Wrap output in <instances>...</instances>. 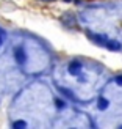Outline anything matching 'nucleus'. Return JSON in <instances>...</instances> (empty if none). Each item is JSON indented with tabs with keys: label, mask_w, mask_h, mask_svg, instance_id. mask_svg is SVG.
<instances>
[{
	"label": "nucleus",
	"mask_w": 122,
	"mask_h": 129,
	"mask_svg": "<svg viewBox=\"0 0 122 129\" xmlns=\"http://www.w3.org/2000/svg\"><path fill=\"white\" fill-rule=\"evenodd\" d=\"M81 71V63L80 61H77V60H74V61H70L69 63V73L70 74H74V76H77Z\"/></svg>",
	"instance_id": "f257e3e1"
},
{
	"label": "nucleus",
	"mask_w": 122,
	"mask_h": 129,
	"mask_svg": "<svg viewBox=\"0 0 122 129\" xmlns=\"http://www.w3.org/2000/svg\"><path fill=\"white\" fill-rule=\"evenodd\" d=\"M14 57H16V61H17L19 64H24V63H25V60H27V55H25L24 49H16Z\"/></svg>",
	"instance_id": "f03ea898"
},
{
	"label": "nucleus",
	"mask_w": 122,
	"mask_h": 129,
	"mask_svg": "<svg viewBox=\"0 0 122 129\" xmlns=\"http://www.w3.org/2000/svg\"><path fill=\"white\" fill-rule=\"evenodd\" d=\"M106 47L110 49V50H120V43L119 41H108L106 43Z\"/></svg>",
	"instance_id": "7ed1b4c3"
},
{
	"label": "nucleus",
	"mask_w": 122,
	"mask_h": 129,
	"mask_svg": "<svg viewBox=\"0 0 122 129\" xmlns=\"http://www.w3.org/2000/svg\"><path fill=\"white\" fill-rule=\"evenodd\" d=\"M108 104H110L108 99H105V98H100L99 99V109H100V110H105V109L108 107Z\"/></svg>",
	"instance_id": "20e7f679"
},
{
	"label": "nucleus",
	"mask_w": 122,
	"mask_h": 129,
	"mask_svg": "<svg viewBox=\"0 0 122 129\" xmlns=\"http://www.w3.org/2000/svg\"><path fill=\"white\" fill-rule=\"evenodd\" d=\"M13 126H14V127H25V126H27V123H25V121H16Z\"/></svg>",
	"instance_id": "39448f33"
},
{
	"label": "nucleus",
	"mask_w": 122,
	"mask_h": 129,
	"mask_svg": "<svg viewBox=\"0 0 122 129\" xmlns=\"http://www.w3.org/2000/svg\"><path fill=\"white\" fill-rule=\"evenodd\" d=\"M55 104H56V107H58V109H63V107H64V102H63L61 99H56Z\"/></svg>",
	"instance_id": "423d86ee"
},
{
	"label": "nucleus",
	"mask_w": 122,
	"mask_h": 129,
	"mask_svg": "<svg viewBox=\"0 0 122 129\" xmlns=\"http://www.w3.org/2000/svg\"><path fill=\"white\" fill-rule=\"evenodd\" d=\"M116 83H117V85H122V76H117L116 77Z\"/></svg>",
	"instance_id": "0eeeda50"
},
{
	"label": "nucleus",
	"mask_w": 122,
	"mask_h": 129,
	"mask_svg": "<svg viewBox=\"0 0 122 129\" xmlns=\"http://www.w3.org/2000/svg\"><path fill=\"white\" fill-rule=\"evenodd\" d=\"M0 46H2V38H0Z\"/></svg>",
	"instance_id": "6e6552de"
},
{
	"label": "nucleus",
	"mask_w": 122,
	"mask_h": 129,
	"mask_svg": "<svg viewBox=\"0 0 122 129\" xmlns=\"http://www.w3.org/2000/svg\"><path fill=\"white\" fill-rule=\"evenodd\" d=\"M47 2H53V0H47Z\"/></svg>",
	"instance_id": "1a4fd4ad"
}]
</instances>
